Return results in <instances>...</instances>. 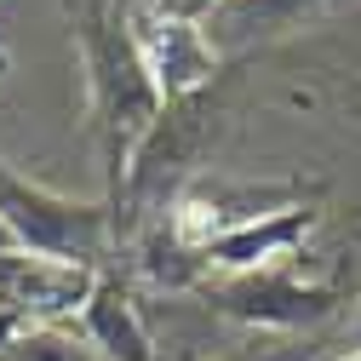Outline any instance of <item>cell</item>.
Masks as SVG:
<instances>
[{
	"label": "cell",
	"mask_w": 361,
	"mask_h": 361,
	"mask_svg": "<svg viewBox=\"0 0 361 361\" xmlns=\"http://www.w3.org/2000/svg\"><path fill=\"white\" fill-rule=\"evenodd\" d=\"M126 29H132V47H138L161 104L207 92L218 80V69H224V58L212 52L201 18L172 6V0H138V6H126Z\"/></svg>",
	"instance_id": "3957f363"
},
{
	"label": "cell",
	"mask_w": 361,
	"mask_h": 361,
	"mask_svg": "<svg viewBox=\"0 0 361 361\" xmlns=\"http://www.w3.org/2000/svg\"><path fill=\"white\" fill-rule=\"evenodd\" d=\"M18 241H12V230H6V224H0V252H12Z\"/></svg>",
	"instance_id": "9a60e30c"
},
{
	"label": "cell",
	"mask_w": 361,
	"mask_h": 361,
	"mask_svg": "<svg viewBox=\"0 0 361 361\" xmlns=\"http://www.w3.org/2000/svg\"><path fill=\"white\" fill-rule=\"evenodd\" d=\"M310 230H315V207L298 201V207H287V212H276V218L247 224V230H235V235L207 241L201 258H207V269H224V276H247V269H269V264H281Z\"/></svg>",
	"instance_id": "30bf717a"
},
{
	"label": "cell",
	"mask_w": 361,
	"mask_h": 361,
	"mask_svg": "<svg viewBox=\"0 0 361 361\" xmlns=\"http://www.w3.org/2000/svg\"><path fill=\"white\" fill-rule=\"evenodd\" d=\"M304 201V184H230V178H190L184 195L166 207V224L190 247H207L218 235H235L258 218H276Z\"/></svg>",
	"instance_id": "52a82bcc"
},
{
	"label": "cell",
	"mask_w": 361,
	"mask_h": 361,
	"mask_svg": "<svg viewBox=\"0 0 361 361\" xmlns=\"http://www.w3.org/2000/svg\"><path fill=\"white\" fill-rule=\"evenodd\" d=\"M12 361H104L86 338H75L69 327H29L12 344Z\"/></svg>",
	"instance_id": "8fae6325"
},
{
	"label": "cell",
	"mask_w": 361,
	"mask_h": 361,
	"mask_svg": "<svg viewBox=\"0 0 361 361\" xmlns=\"http://www.w3.org/2000/svg\"><path fill=\"white\" fill-rule=\"evenodd\" d=\"M75 327L104 361H155V333L144 322V310L109 269H98V287H92V298H86Z\"/></svg>",
	"instance_id": "9c48e42d"
},
{
	"label": "cell",
	"mask_w": 361,
	"mask_h": 361,
	"mask_svg": "<svg viewBox=\"0 0 361 361\" xmlns=\"http://www.w3.org/2000/svg\"><path fill=\"white\" fill-rule=\"evenodd\" d=\"M207 298L218 315L258 327V333H315L322 322H333L344 293L327 281H304L293 269L269 264V269H247V276H224L207 281Z\"/></svg>",
	"instance_id": "277c9868"
},
{
	"label": "cell",
	"mask_w": 361,
	"mask_h": 361,
	"mask_svg": "<svg viewBox=\"0 0 361 361\" xmlns=\"http://www.w3.org/2000/svg\"><path fill=\"white\" fill-rule=\"evenodd\" d=\"M207 126H212L207 92L178 98V104H161L155 126L138 138V149H132V161H126L121 201H126L132 212H155L149 201H155L161 190L178 201V195H184V184L195 178L190 166H195V155H201V144H207ZM121 201H115V207H121Z\"/></svg>",
	"instance_id": "5b68a950"
},
{
	"label": "cell",
	"mask_w": 361,
	"mask_h": 361,
	"mask_svg": "<svg viewBox=\"0 0 361 361\" xmlns=\"http://www.w3.org/2000/svg\"><path fill=\"white\" fill-rule=\"evenodd\" d=\"M172 6H184V12H195V18H201V12L212 6V0H172Z\"/></svg>",
	"instance_id": "5bb4252c"
},
{
	"label": "cell",
	"mask_w": 361,
	"mask_h": 361,
	"mask_svg": "<svg viewBox=\"0 0 361 361\" xmlns=\"http://www.w3.org/2000/svg\"><path fill=\"white\" fill-rule=\"evenodd\" d=\"M0 224L12 230V241L23 252L92 264V269H98V252L109 247V207L58 195L47 184H29L6 161H0Z\"/></svg>",
	"instance_id": "7a4b0ae2"
},
{
	"label": "cell",
	"mask_w": 361,
	"mask_h": 361,
	"mask_svg": "<svg viewBox=\"0 0 361 361\" xmlns=\"http://www.w3.org/2000/svg\"><path fill=\"white\" fill-rule=\"evenodd\" d=\"M23 333H29V327L18 322V315H12V310H0V355H12V344H18Z\"/></svg>",
	"instance_id": "4fadbf2b"
},
{
	"label": "cell",
	"mask_w": 361,
	"mask_h": 361,
	"mask_svg": "<svg viewBox=\"0 0 361 361\" xmlns=\"http://www.w3.org/2000/svg\"><path fill=\"white\" fill-rule=\"evenodd\" d=\"M98 287L92 264L40 258V252H0V310H12L23 327H75L86 298Z\"/></svg>",
	"instance_id": "8992f818"
},
{
	"label": "cell",
	"mask_w": 361,
	"mask_h": 361,
	"mask_svg": "<svg viewBox=\"0 0 361 361\" xmlns=\"http://www.w3.org/2000/svg\"><path fill=\"white\" fill-rule=\"evenodd\" d=\"M344 361H361V350H350V355H344Z\"/></svg>",
	"instance_id": "2e32d148"
},
{
	"label": "cell",
	"mask_w": 361,
	"mask_h": 361,
	"mask_svg": "<svg viewBox=\"0 0 361 361\" xmlns=\"http://www.w3.org/2000/svg\"><path fill=\"white\" fill-rule=\"evenodd\" d=\"M218 361H310V344H298L293 333H258L235 350H224Z\"/></svg>",
	"instance_id": "7c38bea8"
},
{
	"label": "cell",
	"mask_w": 361,
	"mask_h": 361,
	"mask_svg": "<svg viewBox=\"0 0 361 361\" xmlns=\"http://www.w3.org/2000/svg\"><path fill=\"white\" fill-rule=\"evenodd\" d=\"M327 0H212L201 12V29L212 40V52L230 63V58H247L269 40H281L293 29H304Z\"/></svg>",
	"instance_id": "ba28073f"
},
{
	"label": "cell",
	"mask_w": 361,
	"mask_h": 361,
	"mask_svg": "<svg viewBox=\"0 0 361 361\" xmlns=\"http://www.w3.org/2000/svg\"><path fill=\"white\" fill-rule=\"evenodd\" d=\"M75 40H80L86 104H92V132H98V149H104L109 207H115L132 149H138V138L161 115V92H155L138 47H132L126 6H115V0H80L75 6Z\"/></svg>",
	"instance_id": "6da1fadb"
},
{
	"label": "cell",
	"mask_w": 361,
	"mask_h": 361,
	"mask_svg": "<svg viewBox=\"0 0 361 361\" xmlns=\"http://www.w3.org/2000/svg\"><path fill=\"white\" fill-rule=\"evenodd\" d=\"M355 333H361V322H355Z\"/></svg>",
	"instance_id": "e0dca14e"
}]
</instances>
